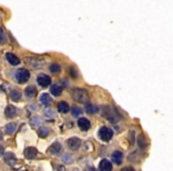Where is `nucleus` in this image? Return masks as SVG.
<instances>
[{
  "label": "nucleus",
  "instance_id": "nucleus-28",
  "mask_svg": "<svg viewBox=\"0 0 173 171\" xmlns=\"http://www.w3.org/2000/svg\"><path fill=\"white\" fill-rule=\"evenodd\" d=\"M44 114H45V116H46V118H54V116H55L54 111H52V109H49V108L44 111Z\"/></svg>",
  "mask_w": 173,
  "mask_h": 171
},
{
  "label": "nucleus",
  "instance_id": "nucleus-18",
  "mask_svg": "<svg viewBox=\"0 0 173 171\" xmlns=\"http://www.w3.org/2000/svg\"><path fill=\"white\" fill-rule=\"evenodd\" d=\"M57 109L59 113H68L69 111H70V107H69V105L65 102V101H60V102H58L57 103Z\"/></svg>",
  "mask_w": 173,
  "mask_h": 171
},
{
  "label": "nucleus",
  "instance_id": "nucleus-19",
  "mask_svg": "<svg viewBox=\"0 0 173 171\" xmlns=\"http://www.w3.org/2000/svg\"><path fill=\"white\" fill-rule=\"evenodd\" d=\"M10 97H11L12 101L18 102V101L21 100V93H20L19 90H17V89H13V90L10 92Z\"/></svg>",
  "mask_w": 173,
  "mask_h": 171
},
{
  "label": "nucleus",
  "instance_id": "nucleus-21",
  "mask_svg": "<svg viewBox=\"0 0 173 171\" xmlns=\"http://www.w3.org/2000/svg\"><path fill=\"white\" fill-rule=\"evenodd\" d=\"M62 90H63L62 86H59V84H52L51 88H50V92H51V94L54 96H59L62 94Z\"/></svg>",
  "mask_w": 173,
  "mask_h": 171
},
{
  "label": "nucleus",
  "instance_id": "nucleus-6",
  "mask_svg": "<svg viewBox=\"0 0 173 171\" xmlns=\"http://www.w3.org/2000/svg\"><path fill=\"white\" fill-rule=\"evenodd\" d=\"M37 83L40 87L45 88V87L51 84V78H50V76H48L46 74H39L37 76Z\"/></svg>",
  "mask_w": 173,
  "mask_h": 171
},
{
  "label": "nucleus",
  "instance_id": "nucleus-32",
  "mask_svg": "<svg viewBox=\"0 0 173 171\" xmlns=\"http://www.w3.org/2000/svg\"><path fill=\"white\" fill-rule=\"evenodd\" d=\"M131 144H134V132H131Z\"/></svg>",
  "mask_w": 173,
  "mask_h": 171
},
{
  "label": "nucleus",
  "instance_id": "nucleus-7",
  "mask_svg": "<svg viewBox=\"0 0 173 171\" xmlns=\"http://www.w3.org/2000/svg\"><path fill=\"white\" fill-rule=\"evenodd\" d=\"M66 144H68V147H69L70 150L76 151V150L79 149V146H81V140H79L77 137H73V138L68 139Z\"/></svg>",
  "mask_w": 173,
  "mask_h": 171
},
{
  "label": "nucleus",
  "instance_id": "nucleus-10",
  "mask_svg": "<svg viewBox=\"0 0 173 171\" xmlns=\"http://www.w3.org/2000/svg\"><path fill=\"white\" fill-rule=\"evenodd\" d=\"M17 113H18L17 108H16L14 106H12V105H8V106L5 108V116H6L7 119L14 118V116L17 115Z\"/></svg>",
  "mask_w": 173,
  "mask_h": 171
},
{
  "label": "nucleus",
  "instance_id": "nucleus-14",
  "mask_svg": "<svg viewBox=\"0 0 173 171\" xmlns=\"http://www.w3.org/2000/svg\"><path fill=\"white\" fill-rule=\"evenodd\" d=\"M39 101H40V103L43 105V106H50L51 103H52V99H51V96L48 94V93H43V94L39 96Z\"/></svg>",
  "mask_w": 173,
  "mask_h": 171
},
{
  "label": "nucleus",
  "instance_id": "nucleus-31",
  "mask_svg": "<svg viewBox=\"0 0 173 171\" xmlns=\"http://www.w3.org/2000/svg\"><path fill=\"white\" fill-rule=\"evenodd\" d=\"M4 153H5V149H4V146L0 144V157L4 156Z\"/></svg>",
  "mask_w": 173,
  "mask_h": 171
},
{
  "label": "nucleus",
  "instance_id": "nucleus-1",
  "mask_svg": "<svg viewBox=\"0 0 173 171\" xmlns=\"http://www.w3.org/2000/svg\"><path fill=\"white\" fill-rule=\"evenodd\" d=\"M73 99L78 103H87L89 100L88 92L82 89V88H75L73 90Z\"/></svg>",
  "mask_w": 173,
  "mask_h": 171
},
{
  "label": "nucleus",
  "instance_id": "nucleus-20",
  "mask_svg": "<svg viewBox=\"0 0 173 171\" xmlns=\"http://www.w3.org/2000/svg\"><path fill=\"white\" fill-rule=\"evenodd\" d=\"M16 130H17V124H14V122H10L5 126V133L6 134H13L16 132Z\"/></svg>",
  "mask_w": 173,
  "mask_h": 171
},
{
  "label": "nucleus",
  "instance_id": "nucleus-4",
  "mask_svg": "<svg viewBox=\"0 0 173 171\" xmlns=\"http://www.w3.org/2000/svg\"><path fill=\"white\" fill-rule=\"evenodd\" d=\"M25 62H26L30 67H32V68H35V69L42 68L43 64H44V59H42V58H39V57H35V56L26 57V58H25Z\"/></svg>",
  "mask_w": 173,
  "mask_h": 171
},
{
  "label": "nucleus",
  "instance_id": "nucleus-23",
  "mask_svg": "<svg viewBox=\"0 0 173 171\" xmlns=\"http://www.w3.org/2000/svg\"><path fill=\"white\" fill-rule=\"evenodd\" d=\"M60 69H62V67H60L58 63H52V64L49 67V70H50L52 74H58V73L60 71Z\"/></svg>",
  "mask_w": 173,
  "mask_h": 171
},
{
  "label": "nucleus",
  "instance_id": "nucleus-29",
  "mask_svg": "<svg viewBox=\"0 0 173 171\" xmlns=\"http://www.w3.org/2000/svg\"><path fill=\"white\" fill-rule=\"evenodd\" d=\"M30 124H31L32 126H38L39 124H40V119H39V118H32V119L30 120Z\"/></svg>",
  "mask_w": 173,
  "mask_h": 171
},
{
  "label": "nucleus",
  "instance_id": "nucleus-26",
  "mask_svg": "<svg viewBox=\"0 0 173 171\" xmlns=\"http://www.w3.org/2000/svg\"><path fill=\"white\" fill-rule=\"evenodd\" d=\"M81 113H82V109H81L79 107L74 106V107L71 108V115H73V116L77 118V116H79V114H81Z\"/></svg>",
  "mask_w": 173,
  "mask_h": 171
},
{
  "label": "nucleus",
  "instance_id": "nucleus-2",
  "mask_svg": "<svg viewBox=\"0 0 173 171\" xmlns=\"http://www.w3.org/2000/svg\"><path fill=\"white\" fill-rule=\"evenodd\" d=\"M102 114H103V116L108 120V121H110V122H116L117 120H119V116H117V114L116 112L113 109V108H110V107H108V106H103L102 108Z\"/></svg>",
  "mask_w": 173,
  "mask_h": 171
},
{
  "label": "nucleus",
  "instance_id": "nucleus-16",
  "mask_svg": "<svg viewBox=\"0 0 173 171\" xmlns=\"http://www.w3.org/2000/svg\"><path fill=\"white\" fill-rule=\"evenodd\" d=\"M62 145L59 144V143H54L50 147H49V153H51V154H54V156H57V154H59L60 152H62Z\"/></svg>",
  "mask_w": 173,
  "mask_h": 171
},
{
  "label": "nucleus",
  "instance_id": "nucleus-22",
  "mask_svg": "<svg viewBox=\"0 0 173 171\" xmlns=\"http://www.w3.org/2000/svg\"><path fill=\"white\" fill-rule=\"evenodd\" d=\"M137 145H139V147L140 149H145L146 147V145H147V141H146V138H145V135L144 134H140L139 135V138H137Z\"/></svg>",
  "mask_w": 173,
  "mask_h": 171
},
{
  "label": "nucleus",
  "instance_id": "nucleus-11",
  "mask_svg": "<svg viewBox=\"0 0 173 171\" xmlns=\"http://www.w3.org/2000/svg\"><path fill=\"white\" fill-rule=\"evenodd\" d=\"M5 57H6V61L11 64V65H18L20 63V59L18 56H16L14 54H12V52H7L6 55H5Z\"/></svg>",
  "mask_w": 173,
  "mask_h": 171
},
{
  "label": "nucleus",
  "instance_id": "nucleus-30",
  "mask_svg": "<svg viewBox=\"0 0 173 171\" xmlns=\"http://www.w3.org/2000/svg\"><path fill=\"white\" fill-rule=\"evenodd\" d=\"M4 42H5V35H4L2 30L0 29V44H4Z\"/></svg>",
  "mask_w": 173,
  "mask_h": 171
},
{
  "label": "nucleus",
  "instance_id": "nucleus-34",
  "mask_svg": "<svg viewBox=\"0 0 173 171\" xmlns=\"http://www.w3.org/2000/svg\"><path fill=\"white\" fill-rule=\"evenodd\" d=\"M85 171H96V170H95L94 168H88V169H87Z\"/></svg>",
  "mask_w": 173,
  "mask_h": 171
},
{
  "label": "nucleus",
  "instance_id": "nucleus-13",
  "mask_svg": "<svg viewBox=\"0 0 173 171\" xmlns=\"http://www.w3.org/2000/svg\"><path fill=\"white\" fill-rule=\"evenodd\" d=\"M100 171H113V165L108 159H102L100 162Z\"/></svg>",
  "mask_w": 173,
  "mask_h": 171
},
{
  "label": "nucleus",
  "instance_id": "nucleus-35",
  "mask_svg": "<svg viewBox=\"0 0 173 171\" xmlns=\"http://www.w3.org/2000/svg\"><path fill=\"white\" fill-rule=\"evenodd\" d=\"M2 138H4V135H2V132H1V131H0V141H1V140H2Z\"/></svg>",
  "mask_w": 173,
  "mask_h": 171
},
{
  "label": "nucleus",
  "instance_id": "nucleus-9",
  "mask_svg": "<svg viewBox=\"0 0 173 171\" xmlns=\"http://www.w3.org/2000/svg\"><path fill=\"white\" fill-rule=\"evenodd\" d=\"M37 154H38V151H37L36 147L29 146V147H26V149L24 150V156H25L27 159H33V158L37 157Z\"/></svg>",
  "mask_w": 173,
  "mask_h": 171
},
{
  "label": "nucleus",
  "instance_id": "nucleus-33",
  "mask_svg": "<svg viewBox=\"0 0 173 171\" xmlns=\"http://www.w3.org/2000/svg\"><path fill=\"white\" fill-rule=\"evenodd\" d=\"M121 171H134L133 168H131V166H126V168H123Z\"/></svg>",
  "mask_w": 173,
  "mask_h": 171
},
{
  "label": "nucleus",
  "instance_id": "nucleus-25",
  "mask_svg": "<svg viewBox=\"0 0 173 171\" xmlns=\"http://www.w3.org/2000/svg\"><path fill=\"white\" fill-rule=\"evenodd\" d=\"M97 111H98V108L95 107V106H93V105H90V103L85 105V112H87V113L94 114V113H96Z\"/></svg>",
  "mask_w": 173,
  "mask_h": 171
},
{
  "label": "nucleus",
  "instance_id": "nucleus-8",
  "mask_svg": "<svg viewBox=\"0 0 173 171\" xmlns=\"http://www.w3.org/2000/svg\"><path fill=\"white\" fill-rule=\"evenodd\" d=\"M4 160H5V163L7 165L13 166L16 164V162H17V158H16V156L12 152H6V153H4Z\"/></svg>",
  "mask_w": 173,
  "mask_h": 171
},
{
  "label": "nucleus",
  "instance_id": "nucleus-12",
  "mask_svg": "<svg viewBox=\"0 0 173 171\" xmlns=\"http://www.w3.org/2000/svg\"><path fill=\"white\" fill-rule=\"evenodd\" d=\"M77 125H78V127L82 131H88L90 128V122H89V120L87 118H79Z\"/></svg>",
  "mask_w": 173,
  "mask_h": 171
},
{
  "label": "nucleus",
  "instance_id": "nucleus-27",
  "mask_svg": "<svg viewBox=\"0 0 173 171\" xmlns=\"http://www.w3.org/2000/svg\"><path fill=\"white\" fill-rule=\"evenodd\" d=\"M69 74H70V76H71L73 78H77L78 73H77V69L74 67V65H71V67L69 68Z\"/></svg>",
  "mask_w": 173,
  "mask_h": 171
},
{
  "label": "nucleus",
  "instance_id": "nucleus-24",
  "mask_svg": "<svg viewBox=\"0 0 173 171\" xmlns=\"http://www.w3.org/2000/svg\"><path fill=\"white\" fill-rule=\"evenodd\" d=\"M49 133H50V131H49V128L48 127H39L38 130V135L40 137V138H46L48 135H49Z\"/></svg>",
  "mask_w": 173,
  "mask_h": 171
},
{
  "label": "nucleus",
  "instance_id": "nucleus-15",
  "mask_svg": "<svg viewBox=\"0 0 173 171\" xmlns=\"http://www.w3.org/2000/svg\"><path fill=\"white\" fill-rule=\"evenodd\" d=\"M112 160L115 163L116 165L122 164V162H123V154H122V152H120V151L113 152V154H112Z\"/></svg>",
  "mask_w": 173,
  "mask_h": 171
},
{
  "label": "nucleus",
  "instance_id": "nucleus-3",
  "mask_svg": "<svg viewBox=\"0 0 173 171\" xmlns=\"http://www.w3.org/2000/svg\"><path fill=\"white\" fill-rule=\"evenodd\" d=\"M14 76H16L17 82L23 84V83H25V82H27L30 80V71L27 69H25V68H20V69H18L16 71Z\"/></svg>",
  "mask_w": 173,
  "mask_h": 171
},
{
  "label": "nucleus",
  "instance_id": "nucleus-17",
  "mask_svg": "<svg viewBox=\"0 0 173 171\" xmlns=\"http://www.w3.org/2000/svg\"><path fill=\"white\" fill-rule=\"evenodd\" d=\"M37 95V88L35 86H27L25 88V96L29 99H33Z\"/></svg>",
  "mask_w": 173,
  "mask_h": 171
},
{
  "label": "nucleus",
  "instance_id": "nucleus-5",
  "mask_svg": "<svg viewBox=\"0 0 173 171\" xmlns=\"http://www.w3.org/2000/svg\"><path fill=\"white\" fill-rule=\"evenodd\" d=\"M113 130H110V128H108V127H106V126H103V127H101L100 128V131H98V137L103 140V141H109L112 138H113Z\"/></svg>",
  "mask_w": 173,
  "mask_h": 171
}]
</instances>
